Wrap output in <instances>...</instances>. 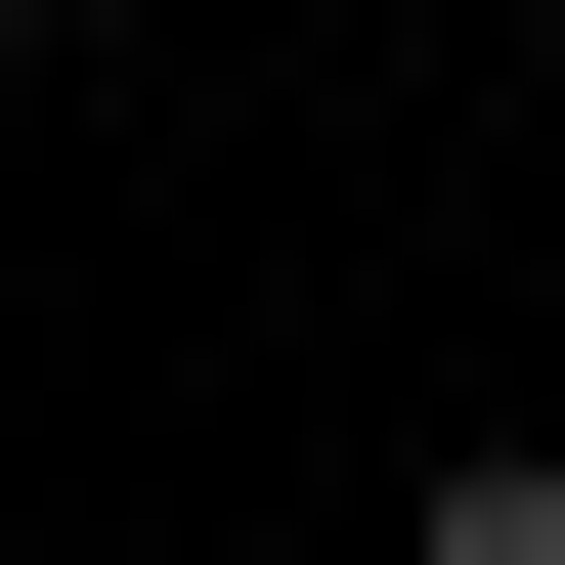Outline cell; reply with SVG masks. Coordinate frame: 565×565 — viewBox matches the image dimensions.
<instances>
[{
	"label": "cell",
	"mask_w": 565,
	"mask_h": 565,
	"mask_svg": "<svg viewBox=\"0 0 565 565\" xmlns=\"http://www.w3.org/2000/svg\"><path fill=\"white\" fill-rule=\"evenodd\" d=\"M0 87H44V0H0Z\"/></svg>",
	"instance_id": "cell-2"
},
{
	"label": "cell",
	"mask_w": 565,
	"mask_h": 565,
	"mask_svg": "<svg viewBox=\"0 0 565 565\" xmlns=\"http://www.w3.org/2000/svg\"><path fill=\"white\" fill-rule=\"evenodd\" d=\"M392 565H565V435H435V479H392Z\"/></svg>",
	"instance_id": "cell-1"
}]
</instances>
